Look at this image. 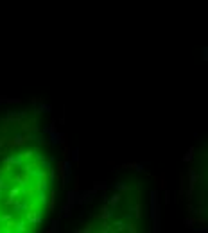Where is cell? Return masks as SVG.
I'll return each instance as SVG.
<instances>
[{
  "label": "cell",
  "instance_id": "obj_1",
  "mask_svg": "<svg viewBox=\"0 0 208 233\" xmlns=\"http://www.w3.org/2000/svg\"><path fill=\"white\" fill-rule=\"evenodd\" d=\"M54 188V162L38 124L27 113L0 117V233L38 232Z\"/></svg>",
  "mask_w": 208,
  "mask_h": 233
}]
</instances>
